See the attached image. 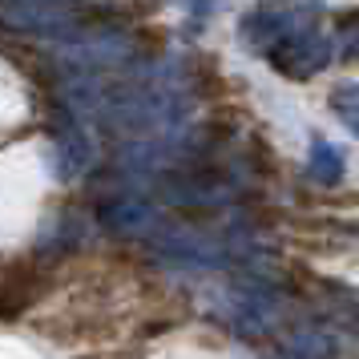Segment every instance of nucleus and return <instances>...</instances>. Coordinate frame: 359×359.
Instances as JSON below:
<instances>
[{"instance_id":"obj_1","label":"nucleus","mask_w":359,"mask_h":359,"mask_svg":"<svg viewBox=\"0 0 359 359\" xmlns=\"http://www.w3.org/2000/svg\"><path fill=\"white\" fill-rule=\"evenodd\" d=\"M198 61H202V65L194 69L198 73V85H202V97H222V93H226L230 89V81L226 77H222V73H218V65H214V57H198Z\"/></svg>"},{"instance_id":"obj_2","label":"nucleus","mask_w":359,"mask_h":359,"mask_svg":"<svg viewBox=\"0 0 359 359\" xmlns=\"http://www.w3.org/2000/svg\"><path fill=\"white\" fill-rule=\"evenodd\" d=\"M137 45H146L149 53H158V49L165 45L162 29H154V25H142V29H137Z\"/></svg>"},{"instance_id":"obj_3","label":"nucleus","mask_w":359,"mask_h":359,"mask_svg":"<svg viewBox=\"0 0 359 359\" xmlns=\"http://www.w3.org/2000/svg\"><path fill=\"white\" fill-rule=\"evenodd\" d=\"M0 278H4V259H0Z\"/></svg>"}]
</instances>
